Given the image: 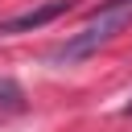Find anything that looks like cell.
Wrapping results in <instances>:
<instances>
[{
    "mask_svg": "<svg viewBox=\"0 0 132 132\" xmlns=\"http://www.w3.org/2000/svg\"><path fill=\"white\" fill-rule=\"evenodd\" d=\"M132 25V0H107V4H99L91 16H87V25L78 29V33H70L58 50H50L45 58L54 62V66H70V62H82V58H91V54H99L116 33H124Z\"/></svg>",
    "mask_w": 132,
    "mask_h": 132,
    "instance_id": "cell-1",
    "label": "cell"
},
{
    "mask_svg": "<svg viewBox=\"0 0 132 132\" xmlns=\"http://www.w3.org/2000/svg\"><path fill=\"white\" fill-rule=\"evenodd\" d=\"M70 8H74V0H45L41 8H29V12H16V16L0 21V37H8V33H29V29H41V25H50V21L66 16Z\"/></svg>",
    "mask_w": 132,
    "mask_h": 132,
    "instance_id": "cell-2",
    "label": "cell"
},
{
    "mask_svg": "<svg viewBox=\"0 0 132 132\" xmlns=\"http://www.w3.org/2000/svg\"><path fill=\"white\" fill-rule=\"evenodd\" d=\"M16 111H25V91L16 78H0V120L16 116Z\"/></svg>",
    "mask_w": 132,
    "mask_h": 132,
    "instance_id": "cell-3",
    "label": "cell"
},
{
    "mask_svg": "<svg viewBox=\"0 0 132 132\" xmlns=\"http://www.w3.org/2000/svg\"><path fill=\"white\" fill-rule=\"evenodd\" d=\"M124 120H132V99H128V103H124Z\"/></svg>",
    "mask_w": 132,
    "mask_h": 132,
    "instance_id": "cell-4",
    "label": "cell"
}]
</instances>
